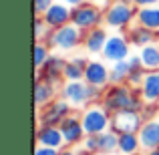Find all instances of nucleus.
I'll use <instances>...</instances> for the list:
<instances>
[{
    "instance_id": "7",
    "label": "nucleus",
    "mask_w": 159,
    "mask_h": 155,
    "mask_svg": "<svg viewBox=\"0 0 159 155\" xmlns=\"http://www.w3.org/2000/svg\"><path fill=\"white\" fill-rule=\"evenodd\" d=\"M143 127V115L139 111H117L111 113V129L115 133H139V129Z\"/></svg>"
},
{
    "instance_id": "10",
    "label": "nucleus",
    "mask_w": 159,
    "mask_h": 155,
    "mask_svg": "<svg viewBox=\"0 0 159 155\" xmlns=\"http://www.w3.org/2000/svg\"><path fill=\"white\" fill-rule=\"evenodd\" d=\"M65 66H66V61H65V58L51 54V57H48V61L39 69L36 79H43V81H48V83H52V85H57V83L65 77Z\"/></svg>"
},
{
    "instance_id": "22",
    "label": "nucleus",
    "mask_w": 159,
    "mask_h": 155,
    "mask_svg": "<svg viewBox=\"0 0 159 155\" xmlns=\"http://www.w3.org/2000/svg\"><path fill=\"white\" fill-rule=\"evenodd\" d=\"M141 62L147 71H159V44L151 43V44H145L141 47Z\"/></svg>"
},
{
    "instance_id": "4",
    "label": "nucleus",
    "mask_w": 159,
    "mask_h": 155,
    "mask_svg": "<svg viewBox=\"0 0 159 155\" xmlns=\"http://www.w3.org/2000/svg\"><path fill=\"white\" fill-rule=\"evenodd\" d=\"M99 97H101V89L89 85L85 79L83 81H69L65 85V89H62V99H66L75 107L87 105L89 101H95Z\"/></svg>"
},
{
    "instance_id": "34",
    "label": "nucleus",
    "mask_w": 159,
    "mask_h": 155,
    "mask_svg": "<svg viewBox=\"0 0 159 155\" xmlns=\"http://www.w3.org/2000/svg\"><path fill=\"white\" fill-rule=\"evenodd\" d=\"M149 155H159V149H153V151H149Z\"/></svg>"
},
{
    "instance_id": "23",
    "label": "nucleus",
    "mask_w": 159,
    "mask_h": 155,
    "mask_svg": "<svg viewBox=\"0 0 159 155\" xmlns=\"http://www.w3.org/2000/svg\"><path fill=\"white\" fill-rule=\"evenodd\" d=\"M129 66H131V71H129V85L131 87H141V83H143L145 79V66L143 62H141V57H129Z\"/></svg>"
},
{
    "instance_id": "5",
    "label": "nucleus",
    "mask_w": 159,
    "mask_h": 155,
    "mask_svg": "<svg viewBox=\"0 0 159 155\" xmlns=\"http://www.w3.org/2000/svg\"><path fill=\"white\" fill-rule=\"evenodd\" d=\"M81 40H85L83 39V30L79 26H75L73 22H69L61 28H52V32L47 36L44 43H47L48 47L61 48V51H70V48L79 47Z\"/></svg>"
},
{
    "instance_id": "19",
    "label": "nucleus",
    "mask_w": 159,
    "mask_h": 155,
    "mask_svg": "<svg viewBox=\"0 0 159 155\" xmlns=\"http://www.w3.org/2000/svg\"><path fill=\"white\" fill-rule=\"evenodd\" d=\"M137 24L159 32V6H143L137 10Z\"/></svg>"
},
{
    "instance_id": "20",
    "label": "nucleus",
    "mask_w": 159,
    "mask_h": 155,
    "mask_svg": "<svg viewBox=\"0 0 159 155\" xmlns=\"http://www.w3.org/2000/svg\"><path fill=\"white\" fill-rule=\"evenodd\" d=\"M89 65V61L83 57H75L70 61H66L65 66V79L66 81H83L85 79V69Z\"/></svg>"
},
{
    "instance_id": "18",
    "label": "nucleus",
    "mask_w": 159,
    "mask_h": 155,
    "mask_svg": "<svg viewBox=\"0 0 159 155\" xmlns=\"http://www.w3.org/2000/svg\"><path fill=\"white\" fill-rule=\"evenodd\" d=\"M54 99V85L48 81H43V79H36V85H34V103L39 109L47 107Z\"/></svg>"
},
{
    "instance_id": "24",
    "label": "nucleus",
    "mask_w": 159,
    "mask_h": 155,
    "mask_svg": "<svg viewBox=\"0 0 159 155\" xmlns=\"http://www.w3.org/2000/svg\"><path fill=\"white\" fill-rule=\"evenodd\" d=\"M99 139V153H113L115 149H119V133L111 131H103L97 135Z\"/></svg>"
},
{
    "instance_id": "28",
    "label": "nucleus",
    "mask_w": 159,
    "mask_h": 155,
    "mask_svg": "<svg viewBox=\"0 0 159 155\" xmlns=\"http://www.w3.org/2000/svg\"><path fill=\"white\" fill-rule=\"evenodd\" d=\"M83 147L87 153H99V139L97 135H87V139L83 141Z\"/></svg>"
},
{
    "instance_id": "13",
    "label": "nucleus",
    "mask_w": 159,
    "mask_h": 155,
    "mask_svg": "<svg viewBox=\"0 0 159 155\" xmlns=\"http://www.w3.org/2000/svg\"><path fill=\"white\" fill-rule=\"evenodd\" d=\"M137 135H139V141H141L143 149H147V151L159 149V117H153V119L145 121Z\"/></svg>"
},
{
    "instance_id": "16",
    "label": "nucleus",
    "mask_w": 159,
    "mask_h": 155,
    "mask_svg": "<svg viewBox=\"0 0 159 155\" xmlns=\"http://www.w3.org/2000/svg\"><path fill=\"white\" fill-rule=\"evenodd\" d=\"M141 97L147 103H159V71H151L145 75L141 83Z\"/></svg>"
},
{
    "instance_id": "36",
    "label": "nucleus",
    "mask_w": 159,
    "mask_h": 155,
    "mask_svg": "<svg viewBox=\"0 0 159 155\" xmlns=\"http://www.w3.org/2000/svg\"><path fill=\"white\" fill-rule=\"evenodd\" d=\"M133 155H139V153H133Z\"/></svg>"
},
{
    "instance_id": "3",
    "label": "nucleus",
    "mask_w": 159,
    "mask_h": 155,
    "mask_svg": "<svg viewBox=\"0 0 159 155\" xmlns=\"http://www.w3.org/2000/svg\"><path fill=\"white\" fill-rule=\"evenodd\" d=\"M105 20V12L93 2H83L79 6H73V14H70V22L79 26L83 32L97 28L99 24Z\"/></svg>"
},
{
    "instance_id": "17",
    "label": "nucleus",
    "mask_w": 159,
    "mask_h": 155,
    "mask_svg": "<svg viewBox=\"0 0 159 155\" xmlns=\"http://www.w3.org/2000/svg\"><path fill=\"white\" fill-rule=\"evenodd\" d=\"M107 32H105V28H101V26H97V28H91V30H87V36H85V47H87V51L89 52H93V54H99V52H103V48H105V44H107Z\"/></svg>"
},
{
    "instance_id": "21",
    "label": "nucleus",
    "mask_w": 159,
    "mask_h": 155,
    "mask_svg": "<svg viewBox=\"0 0 159 155\" xmlns=\"http://www.w3.org/2000/svg\"><path fill=\"white\" fill-rule=\"evenodd\" d=\"M129 43L137 44V47H145V44H151L155 40V30L151 28H145L143 24H137V26L129 28Z\"/></svg>"
},
{
    "instance_id": "15",
    "label": "nucleus",
    "mask_w": 159,
    "mask_h": 155,
    "mask_svg": "<svg viewBox=\"0 0 159 155\" xmlns=\"http://www.w3.org/2000/svg\"><path fill=\"white\" fill-rule=\"evenodd\" d=\"M36 141H39V145H47V147L58 149L65 143V137H62L58 125H40L39 131H36Z\"/></svg>"
},
{
    "instance_id": "14",
    "label": "nucleus",
    "mask_w": 159,
    "mask_h": 155,
    "mask_svg": "<svg viewBox=\"0 0 159 155\" xmlns=\"http://www.w3.org/2000/svg\"><path fill=\"white\" fill-rule=\"evenodd\" d=\"M109 73H111V71H109L103 62L89 61V65H87V69H85V81L93 87L103 89V87H107V83H111L109 81Z\"/></svg>"
},
{
    "instance_id": "11",
    "label": "nucleus",
    "mask_w": 159,
    "mask_h": 155,
    "mask_svg": "<svg viewBox=\"0 0 159 155\" xmlns=\"http://www.w3.org/2000/svg\"><path fill=\"white\" fill-rule=\"evenodd\" d=\"M70 14H73V8H70L69 4L57 0V2L43 14V18L51 28H61V26H65V24L70 22Z\"/></svg>"
},
{
    "instance_id": "27",
    "label": "nucleus",
    "mask_w": 159,
    "mask_h": 155,
    "mask_svg": "<svg viewBox=\"0 0 159 155\" xmlns=\"http://www.w3.org/2000/svg\"><path fill=\"white\" fill-rule=\"evenodd\" d=\"M48 48H51V47H48L47 43L36 40V47H34V69L36 71H39L40 66L48 61V57H51V54H48Z\"/></svg>"
},
{
    "instance_id": "1",
    "label": "nucleus",
    "mask_w": 159,
    "mask_h": 155,
    "mask_svg": "<svg viewBox=\"0 0 159 155\" xmlns=\"http://www.w3.org/2000/svg\"><path fill=\"white\" fill-rule=\"evenodd\" d=\"M103 107L109 113H117V111H141L143 109V97H137V93L133 89L125 85H113L109 87L103 95Z\"/></svg>"
},
{
    "instance_id": "32",
    "label": "nucleus",
    "mask_w": 159,
    "mask_h": 155,
    "mask_svg": "<svg viewBox=\"0 0 159 155\" xmlns=\"http://www.w3.org/2000/svg\"><path fill=\"white\" fill-rule=\"evenodd\" d=\"M58 2H65V4H69V6L73 8V6H79V4L87 2V0H58Z\"/></svg>"
},
{
    "instance_id": "35",
    "label": "nucleus",
    "mask_w": 159,
    "mask_h": 155,
    "mask_svg": "<svg viewBox=\"0 0 159 155\" xmlns=\"http://www.w3.org/2000/svg\"><path fill=\"white\" fill-rule=\"evenodd\" d=\"M123 2H131V4H133V2H135V0H123Z\"/></svg>"
},
{
    "instance_id": "29",
    "label": "nucleus",
    "mask_w": 159,
    "mask_h": 155,
    "mask_svg": "<svg viewBox=\"0 0 159 155\" xmlns=\"http://www.w3.org/2000/svg\"><path fill=\"white\" fill-rule=\"evenodd\" d=\"M54 2H57V0H34V14L36 16H43Z\"/></svg>"
},
{
    "instance_id": "6",
    "label": "nucleus",
    "mask_w": 159,
    "mask_h": 155,
    "mask_svg": "<svg viewBox=\"0 0 159 155\" xmlns=\"http://www.w3.org/2000/svg\"><path fill=\"white\" fill-rule=\"evenodd\" d=\"M81 119H83V127H85L87 135H99V133L107 131L111 127V113L105 107H99V105L89 107L83 113Z\"/></svg>"
},
{
    "instance_id": "12",
    "label": "nucleus",
    "mask_w": 159,
    "mask_h": 155,
    "mask_svg": "<svg viewBox=\"0 0 159 155\" xmlns=\"http://www.w3.org/2000/svg\"><path fill=\"white\" fill-rule=\"evenodd\" d=\"M58 127H61V133H62V137H65L66 145L79 143V141H83V137L87 135L85 127H83V119H79L77 115H69Z\"/></svg>"
},
{
    "instance_id": "8",
    "label": "nucleus",
    "mask_w": 159,
    "mask_h": 155,
    "mask_svg": "<svg viewBox=\"0 0 159 155\" xmlns=\"http://www.w3.org/2000/svg\"><path fill=\"white\" fill-rule=\"evenodd\" d=\"M70 115V103L66 99L51 101L40 111V125H61Z\"/></svg>"
},
{
    "instance_id": "26",
    "label": "nucleus",
    "mask_w": 159,
    "mask_h": 155,
    "mask_svg": "<svg viewBox=\"0 0 159 155\" xmlns=\"http://www.w3.org/2000/svg\"><path fill=\"white\" fill-rule=\"evenodd\" d=\"M129 71H131L129 61L113 62V69H111V73H109V81H111V85H123V83L129 79Z\"/></svg>"
},
{
    "instance_id": "9",
    "label": "nucleus",
    "mask_w": 159,
    "mask_h": 155,
    "mask_svg": "<svg viewBox=\"0 0 159 155\" xmlns=\"http://www.w3.org/2000/svg\"><path fill=\"white\" fill-rule=\"evenodd\" d=\"M103 57L111 62L127 61L129 58V40L121 34H113L107 39V44L103 48Z\"/></svg>"
},
{
    "instance_id": "30",
    "label": "nucleus",
    "mask_w": 159,
    "mask_h": 155,
    "mask_svg": "<svg viewBox=\"0 0 159 155\" xmlns=\"http://www.w3.org/2000/svg\"><path fill=\"white\" fill-rule=\"evenodd\" d=\"M34 155H58V153H57V149H54V147L39 145V147H36V151H34Z\"/></svg>"
},
{
    "instance_id": "2",
    "label": "nucleus",
    "mask_w": 159,
    "mask_h": 155,
    "mask_svg": "<svg viewBox=\"0 0 159 155\" xmlns=\"http://www.w3.org/2000/svg\"><path fill=\"white\" fill-rule=\"evenodd\" d=\"M139 6L123 0H113L105 10V22L111 28H127L133 20H137Z\"/></svg>"
},
{
    "instance_id": "25",
    "label": "nucleus",
    "mask_w": 159,
    "mask_h": 155,
    "mask_svg": "<svg viewBox=\"0 0 159 155\" xmlns=\"http://www.w3.org/2000/svg\"><path fill=\"white\" fill-rule=\"evenodd\" d=\"M141 147V141L137 133H121L119 135V151L125 155L137 153V149Z\"/></svg>"
},
{
    "instance_id": "33",
    "label": "nucleus",
    "mask_w": 159,
    "mask_h": 155,
    "mask_svg": "<svg viewBox=\"0 0 159 155\" xmlns=\"http://www.w3.org/2000/svg\"><path fill=\"white\" fill-rule=\"evenodd\" d=\"M58 155H77V153H73V151H61Z\"/></svg>"
},
{
    "instance_id": "31",
    "label": "nucleus",
    "mask_w": 159,
    "mask_h": 155,
    "mask_svg": "<svg viewBox=\"0 0 159 155\" xmlns=\"http://www.w3.org/2000/svg\"><path fill=\"white\" fill-rule=\"evenodd\" d=\"M135 6H139V8H143V6H155V4H159V0H135Z\"/></svg>"
}]
</instances>
